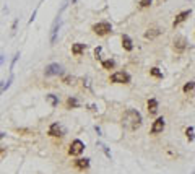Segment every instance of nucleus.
<instances>
[{"mask_svg": "<svg viewBox=\"0 0 195 174\" xmlns=\"http://www.w3.org/2000/svg\"><path fill=\"white\" fill-rule=\"evenodd\" d=\"M141 124H143V117H141L140 111H137V109H127V111L124 112V115H122V125L127 130L133 132L137 129H140Z\"/></svg>", "mask_w": 195, "mask_h": 174, "instance_id": "obj_1", "label": "nucleus"}, {"mask_svg": "<svg viewBox=\"0 0 195 174\" xmlns=\"http://www.w3.org/2000/svg\"><path fill=\"white\" fill-rule=\"evenodd\" d=\"M67 0L64 2V5H62V8H60V11H59V15L55 16V20L52 21V26H50V33H49V42H50V46H54L55 42H57V38H59V30H60V25H62V11L65 10V7H67Z\"/></svg>", "mask_w": 195, "mask_h": 174, "instance_id": "obj_2", "label": "nucleus"}, {"mask_svg": "<svg viewBox=\"0 0 195 174\" xmlns=\"http://www.w3.org/2000/svg\"><path fill=\"white\" fill-rule=\"evenodd\" d=\"M93 31L96 36H106V34L112 33V25L109 21H99L93 25Z\"/></svg>", "mask_w": 195, "mask_h": 174, "instance_id": "obj_3", "label": "nucleus"}, {"mask_svg": "<svg viewBox=\"0 0 195 174\" xmlns=\"http://www.w3.org/2000/svg\"><path fill=\"white\" fill-rule=\"evenodd\" d=\"M111 82L112 83H124V85H127V83H130L132 82V77H130V73H127V72H114L112 75H111Z\"/></svg>", "mask_w": 195, "mask_h": 174, "instance_id": "obj_4", "label": "nucleus"}, {"mask_svg": "<svg viewBox=\"0 0 195 174\" xmlns=\"http://www.w3.org/2000/svg\"><path fill=\"white\" fill-rule=\"evenodd\" d=\"M85 143L80 140V138H75V140L72 142L70 145V148H68V155H72V156H80L83 152H85Z\"/></svg>", "mask_w": 195, "mask_h": 174, "instance_id": "obj_5", "label": "nucleus"}, {"mask_svg": "<svg viewBox=\"0 0 195 174\" xmlns=\"http://www.w3.org/2000/svg\"><path fill=\"white\" fill-rule=\"evenodd\" d=\"M64 73V67L60 65V63H49V65H46L44 68V75L46 77H54V75H62Z\"/></svg>", "mask_w": 195, "mask_h": 174, "instance_id": "obj_6", "label": "nucleus"}, {"mask_svg": "<svg viewBox=\"0 0 195 174\" xmlns=\"http://www.w3.org/2000/svg\"><path fill=\"white\" fill-rule=\"evenodd\" d=\"M47 135L50 137H64L65 135V127L62 125L60 122H52L49 127V130H47Z\"/></svg>", "mask_w": 195, "mask_h": 174, "instance_id": "obj_7", "label": "nucleus"}, {"mask_svg": "<svg viewBox=\"0 0 195 174\" xmlns=\"http://www.w3.org/2000/svg\"><path fill=\"white\" fill-rule=\"evenodd\" d=\"M187 46H189V41H187V38L185 36H177L174 39V51L177 52V54H182L185 49H187Z\"/></svg>", "mask_w": 195, "mask_h": 174, "instance_id": "obj_8", "label": "nucleus"}, {"mask_svg": "<svg viewBox=\"0 0 195 174\" xmlns=\"http://www.w3.org/2000/svg\"><path fill=\"white\" fill-rule=\"evenodd\" d=\"M164 127H166V120H164V117L161 115V117H158L153 122L151 129H150V133H151V135H158V133H161L164 130Z\"/></svg>", "mask_w": 195, "mask_h": 174, "instance_id": "obj_9", "label": "nucleus"}, {"mask_svg": "<svg viewBox=\"0 0 195 174\" xmlns=\"http://www.w3.org/2000/svg\"><path fill=\"white\" fill-rule=\"evenodd\" d=\"M190 13H192V10L189 8V10H182L181 13H177L176 15V18H174V21H173V26L174 28H177L179 25H182V23H184L189 16H190Z\"/></svg>", "mask_w": 195, "mask_h": 174, "instance_id": "obj_10", "label": "nucleus"}, {"mask_svg": "<svg viewBox=\"0 0 195 174\" xmlns=\"http://www.w3.org/2000/svg\"><path fill=\"white\" fill-rule=\"evenodd\" d=\"M122 47L127 51V52H132L133 51V41H132V38L129 36V34H122Z\"/></svg>", "mask_w": 195, "mask_h": 174, "instance_id": "obj_11", "label": "nucleus"}, {"mask_svg": "<svg viewBox=\"0 0 195 174\" xmlns=\"http://www.w3.org/2000/svg\"><path fill=\"white\" fill-rule=\"evenodd\" d=\"M85 49H86V44H83V42H75V44H72V54L73 55H82Z\"/></svg>", "mask_w": 195, "mask_h": 174, "instance_id": "obj_12", "label": "nucleus"}, {"mask_svg": "<svg viewBox=\"0 0 195 174\" xmlns=\"http://www.w3.org/2000/svg\"><path fill=\"white\" fill-rule=\"evenodd\" d=\"M158 107H159L158 99H156V98H150V99H148V112H150V114H156Z\"/></svg>", "mask_w": 195, "mask_h": 174, "instance_id": "obj_13", "label": "nucleus"}, {"mask_svg": "<svg viewBox=\"0 0 195 174\" xmlns=\"http://www.w3.org/2000/svg\"><path fill=\"white\" fill-rule=\"evenodd\" d=\"M82 106V103L78 101V98L75 96H68V99H67V109H77Z\"/></svg>", "mask_w": 195, "mask_h": 174, "instance_id": "obj_14", "label": "nucleus"}, {"mask_svg": "<svg viewBox=\"0 0 195 174\" xmlns=\"http://www.w3.org/2000/svg\"><path fill=\"white\" fill-rule=\"evenodd\" d=\"M75 166L78 168V169H88L90 168V160L88 158H78L75 161Z\"/></svg>", "mask_w": 195, "mask_h": 174, "instance_id": "obj_15", "label": "nucleus"}, {"mask_svg": "<svg viewBox=\"0 0 195 174\" xmlns=\"http://www.w3.org/2000/svg\"><path fill=\"white\" fill-rule=\"evenodd\" d=\"M11 82H13V73L10 75V78L7 80V82H5V80H2V82H0V95H2V93H5V91L10 88Z\"/></svg>", "mask_w": 195, "mask_h": 174, "instance_id": "obj_16", "label": "nucleus"}, {"mask_svg": "<svg viewBox=\"0 0 195 174\" xmlns=\"http://www.w3.org/2000/svg\"><path fill=\"white\" fill-rule=\"evenodd\" d=\"M46 101H47L52 107H57V106H59V96H57V95H52V93L46 96Z\"/></svg>", "mask_w": 195, "mask_h": 174, "instance_id": "obj_17", "label": "nucleus"}, {"mask_svg": "<svg viewBox=\"0 0 195 174\" xmlns=\"http://www.w3.org/2000/svg\"><path fill=\"white\" fill-rule=\"evenodd\" d=\"M101 65H102L104 70H112V68L116 67V60H114V59H106V60L101 62Z\"/></svg>", "mask_w": 195, "mask_h": 174, "instance_id": "obj_18", "label": "nucleus"}, {"mask_svg": "<svg viewBox=\"0 0 195 174\" xmlns=\"http://www.w3.org/2000/svg\"><path fill=\"white\" fill-rule=\"evenodd\" d=\"M159 34H161V30H158V28H151V30H148L145 33V38L146 39H153V38L159 36Z\"/></svg>", "mask_w": 195, "mask_h": 174, "instance_id": "obj_19", "label": "nucleus"}, {"mask_svg": "<svg viewBox=\"0 0 195 174\" xmlns=\"http://www.w3.org/2000/svg\"><path fill=\"white\" fill-rule=\"evenodd\" d=\"M62 83H65V85H75L77 83V78L73 77V75H64V77H62Z\"/></svg>", "mask_w": 195, "mask_h": 174, "instance_id": "obj_20", "label": "nucleus"}, {"mask_svg": "<svg viewBox=\"0 0 195 174\" xmlns=\"http://www.w3.org/2000/svg\"><path fill=\"white\" fill-rule=\"evenodd\" d=\"M97 147H101V150L104 152V155H106V158H109V160H112V153H111V150H109V147L106 143H102V142H97Z\"/></svg>", "mask_w": 195, "mask_h": 174, "instance_id": "obj_21", "label": "nucleus"}, {"mask_svg": "<svg viewBox=\"0 0 195 174\" xmlns=\"http://www.w3.org/2000/svg\"><path fill=\"white\" fill-rule=\"evenodd\" d=\"M185 137H187V142H189V143L195 140V132H193V127H187V129H185Z\"/></svg>", "mask_w": 195, "mask_h": 174, "instance_id": "obj_22", "label": "nucleus"}, {"mask_svg": "<svg viewBox=\"0 0 195 174\" xmlns=\"http://www.w3.org/2000/svg\"><path fill=\"white\" fill-rule=\"evenodd\" d=\"M193 90H195V82H187L184 86H182V91L184 93H190Z\"/></svg>", "mask_w": 195, "mask_h": 174, "instance_id": "obj_23", "label": "nucleus"}, {"mask_svg": "<svg viewBox=\"0 0 195 174\" xmlns=\"http://www.w3.org/2000/svg\"><path fill=\"white\" fill-rule=\"evenodd\" d=\"M20 52H15V55H13V59H11V63H10V72L13 73V70H15V65H16V62H18V59H20Z\"/></svg>", "mask_w": 195, "mask_h": 174, "instance_id": "obj_24", "label": "nucleus"}, {"mask_svg": "<svg viewBox=\"0 0 195 174\" xmlns=\"http://www.w3.org/2000/svg\"><path fill=\"white\" fill-rule=\"evenodd\" d=\"M150 73L153 75V77H154V78H163V77H164V73H163L161 70H159V68H158V67H153V68H151V70H150Z\"/></svg>", "mask_w": 195, "mask_h": 174, "instance_id": "obj_25", "label": "nucleus"}, {"mask_svg": "<svg viewBox=\"0 0 195 174\" xmlns=\"http://www.w3.org/2000/svg\"><path fill=\"white\" fill-rule=\"evenodd\" d=\"M94 57L97 60H102V46H97L94 49Z\"/></svg>", "mask_w": 195, "mask_h": 174, "instance_id": "obj_26", "label": "nucleus"}, {"mask_svg": "<svg viewBox=\"0 0 195 174\" xmlns=\"http://www.w3.org/2000/svg\"><path fill=\"white\" fill-rule=\"evenodd\" d=\"M153 3V0H138V5L143 8H146V7H150V5Z\"/></svg>", "mask_w": 195, "mask_h": 174, "instance_id": "obj_27", "label": "nucleus"}, {"mask_svg": "<svg viewBox=\"0 0 195 174\" xmlns=\"http://www.w3.org/2000/svg\"><path fill=\"white\" fill-rule=\"evenodd\" d=\"M16 26H18V18H16V20L13 21V25H11V30H13L11 33H13V34H15V31H16Z\"/></svg>", "mask_w": 195, "mask_h": 174, "instance_id": "obj_28", "label": "nucleus"}, {"mask_svg": "<svg viewBox=\"0 0 195 174\" xmlns=\"http://www.w3.org/2000/svg\"><path fill=\"white\" fill-rule=\"evenodd\" d=\"M36 15H38V8L33 11V15H31V18H30V23H33V21H34V18H36Z\"/></svg>", "mask_w": 195, "mask_h": 174, "instance_id": "obj_29", "label": "nucleus"}, {"mask_svg": "<svg viewBox=\"0 0 195 174\" xmlns=\"http://www.w3.org/2000/svg\"><path fill=\"white\" fill-rule=\"evenodd\" d=\"M94 130H96V133H97V135H102V132H101V129H99V125H94Z\"/></svg>", "mask_w": 195, "mask_h": 174, "instance_id": "obj_30", "label": "nucleus"}, {"mask_svg": "<svg viewBox=\"0 0 195 174\" xmlns=\"http://www.w3.org/2000/svg\"><path fill=\"white\" fill-rule=\"evenodd\" d=\"M5 135H7L5 132H0V140H2V138H5Z\"/></svg>", "mask_w": 195, "mask_h": 174, "instance_id": "obj_31", "label": "nucleus"}, {"mask_svg": "<svg viewBox=\"0 0 195 174\" xmlns=\"http://www.w3.org/2000/svg\"><path fill=\"white\" fill-rule=\"evenodd\" d=\"M3 60H5V55H0V65L3 63Z\"/></svg>", "mask_w": 195, "mask_h": 174, "instance_id": "obj_32", "label": "nucleus"}, {"mask_svg": "<svg viewBox=\"0 0 195 174\" xmlns=\"http://www.w3.org/2000/svg\"><path fill=\"white\" fill-rule=\"evenodd\" d=\"M3 150H5V147H0V153H3Z\"/></svg>", "mask_w": 195, "mask_h": 174, "instance_id": "obj_33", "label": "nucleus"}, {"mask_svg": "<svg viewBox=\"0 0 195 174\" xmlns=\"http://www.w3.org/2000/svg\"><path fill=\"white\" fill-rule=\"evenodd\" d=\"M193 174H195V169H193Z\"/></svg>", "mask_w": 195, "mask_h": 174, "instance_id": "obj_34", "label": "nucleus"}]
</instances>
